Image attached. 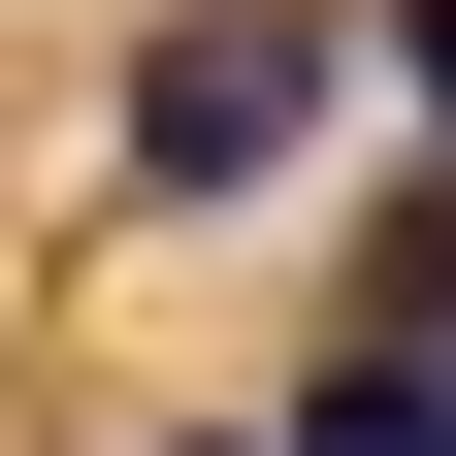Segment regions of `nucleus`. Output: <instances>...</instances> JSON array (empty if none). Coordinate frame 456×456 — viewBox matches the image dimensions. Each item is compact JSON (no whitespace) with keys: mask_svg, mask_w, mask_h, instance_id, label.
Returning a JSON list of instances; mask_svg holds the SVG:
<instances>
[{"mask_svg":"<svg viewBox=\"0 0 456 456\" xmlns=\"http://www.w3.org/2000/svg\"><path fill=\"white\" fill-rule=\"evenodd\" d=\"M196 456H294V424H196Z\"/></svg>","mask_w":456,"mask_h":456,"instance_id":"obj_5","label":"nucleus"},{"mask_svg":"<svg viewBox=\"0 0 456 456\" xmlns=\"http://www.w3.org/2000/svg\"><path fill=\"white\" fill-rule=\"evenodd\" d=\"M359 326H456V163H424V196L359 228Z\"/></svg>","mask_w":456,"mask_h":456,"instance_id":"obj_3","label":"nucleus"},{"mask_svg":"<svg viewBox=\"0 0 456 456\" xmlns=\"http://www.w3.org/2000/svg\"><path fill=\"white\" fill-rule=\"evenodd\" d=\"M294 456H456V326H359V359H294Z\"/></svg>","mask_w":456,"mask_h":456,"instance_id":"obj_2","label":"nucleus"},{"mask_svg":"<svg viewBox=\"0 0 456 456\" xmlns=\"http://www.w3.org/2000/svg\"><path fill=\"white\" fill-rule=\"evenodd\" d=\"M391 98H424V131H456V0H391Z\"/></svg>","mask_w":456,"mask_h":456,"instance_id":"obj_4","label":"nucleus"},{"mask_svg":"<svg viewBox=\"0 0 456 456\" xmlns=\"http://www.w3.org/2000/svg\"><path fill=\"white\" fill-rule=\"evenodd\" d=\"M326 98H359V0H163V33H131V196H163V228L294 196Z\"/></svg>","mask_w":456,"mask_h":456,"instance_id":"obj_1","label":"nucleus"}]
</instances>
